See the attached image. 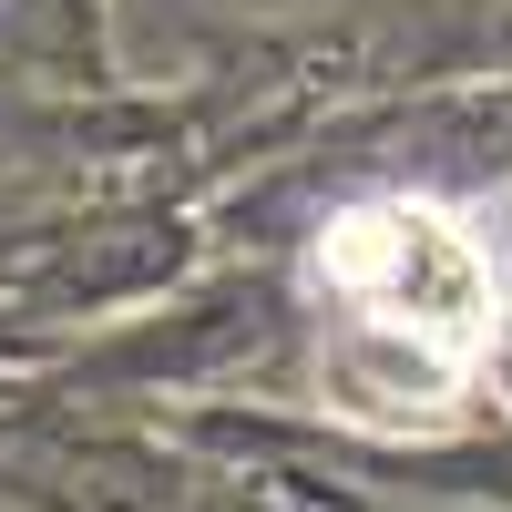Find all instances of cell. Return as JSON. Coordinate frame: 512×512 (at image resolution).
I'll list each match as a JSON object with an SVG mask.
<instances>
[{
	"instance_id": "6da1fadb",
	"label": "cell",
	"mask_w": 512,
	"mask_h": 512,
	"mask_svg": "<svg viewBox=\"0 0 512 512\" xmlns=\"http://www.w3.org/2000/svg\"><path fill=\"white\" fill-rule=\"evenodd\" d=\"M308 277L359 318V338L410 359L431 390H472L502 349V277L441 195H369L328 216Z\"/></svg>"
}]
</instances>
